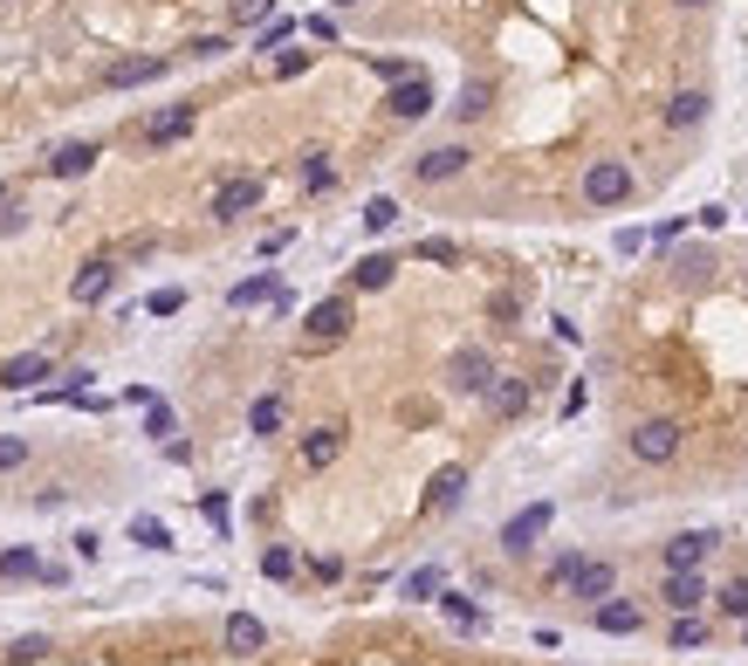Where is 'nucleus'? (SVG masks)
<instances>
[{"label":"nucleus","mask_w":748,"mask_h":666,"mask_svg":"<svg viewBox=\"0 0 748 666\" xmlns=\"http://www.w3.org/2000/svg\"><path fill=\"white\" fill-rule=\"evenodd\" d=\"M625 447H632V460H639V467H674V460H680V447H687V426H680V419H666V412H659V419H639L632 434H625Z\"/></svg>","instance_id":"obj_1"},{"label":"nucleus","mask_w":748,"mask_h":666,"mask_svg":"<svg viewBox=\"0 0 748 666\" xmlns=\"http://www.w3.org/2000/svg\"><path fill=\"white\" fill-rule=\"evenodd\" d=\"M549 523H557V501H529L522 516H508V523H501V557L529 564V557H536V543L549 536Z\"/></svg>","instance_id":"obj_2"},{"label":"nucleus","mask_w":748,"mask_h":666,"mask_svg":"<svg viewBox=\"0 0 748 666\" xmlns=\"http://www.w3.org/2000/svg\"><path fill=\"white\" fill-rule=\"evenodd\" d=\"M625 200H632V166H625V159H590L584 166V207H625Z\"/></svg>","instance_id":"obj_3"},{"label":"nucleus","mask_w":748,"mask_h":666,"mask_svg":"<svg viewBox=\"0 0 748 666\" xmlns=\"http://www.w3.org/2000/svg\"><path fill=\"white\" fill-rule=\"evenodd\" d=\"M488 385H495V358H488L481 344H460L453 358H447V391H453V399H481Z\"/></svg>","instance_id":"obj_4"},{"label":"nucleus","mask_w":748,"mask_h":666,"mask_svg":"<svg viewBox=\"0 0 748 666\" xmlns=\"http://www.w3.org/2000/svg\"><path fill=\"white\" fill-rule=\"evenodd\" d=\"M350 324H358V309H350V296H330V302H317V309L302 317V344H309V350L343 344V337H350Z\"/></svg>","instance_id":"obj_5"},{"label":"nucleus","mask_w":748,"mask_h":666,"mask_svg":"<svg viewBox=\"0 0 748 666\" xmlns=\"http://www.w3.org/2000/svg\"><path fill=\"white\" fill-rule=\"evenodd\" d=\"M343 447H350V426H343V419L309 426V434H302V467H309V475H323V467L343 460Z\"/></svg>","instance_id":"obj_6"},{"label":"nucleus","mask_w":748,"mask_h":666,"mask_svg":"<svg viewBox=\"0 0 748 666\" xmlns=\"http://www.w3.org/2000/svg\"><path fill=\"white\" fill-rule=\"evenodd\" d=\"M715 550H721V536H707V529H680V536H666V543H659V564H666V570H700Z\"/></svg>","instance_id":"obj_7"},{"label":"nucleus","mask_w":748,"mask_h":666,"mask_svg":"<svg viewBox=\"0 0 748 666\" xmlns=\"http://www.w3.org/2000/svg\"><path fill=\"white\" fill-rule=\"evenodd\" d=\"M590 625H598V633H611V639H639L646 633V605H632V598H598L590 605Z\"/></svg>","instance_id":"obj_8"},{"label":"nucleus","mask_w":748,"mask_h":666,"mask_svg":"<svg viewBox=\"0 0 748 666\" xmlns=\"http://www.w3.org/2000/svg\"><path fill=\"white\" fill-rule=\"evenodd\" d=\"M564 592H570V598H584V605L611 598V592H618V564H605V557H577V570L564 577Z\"/></svg>","instance_id":"obj_9"},{"label":"nucleus","mask_w":748,"mask_h":666,"mask_svg":"<svg viewBox=\"0 0 748 666\" xmlns=\"http://www.w3.org/2000/svg\"><path fill=\"white\" fill-rule=\"evenodd\" d=\"M467 159H475L467 145H432V151H419V159H412V179L419 186H447V179L467 172Z\"/></svg>","instance_id":"obj_10"},{"label":"nucleus","mask_w":748,"mask_h":666,"mask_svg":"<svg viewBox=\"0 0 748 666\" xmlns=\"http://www.w3.org/2000/svg\"><path fill=\"white\" fill-rule=\"evenodd\" d=\"M255 207H261V179H255V172H233V179L213 192V220H220V227H233V220L255 213Z\"/></svg>","instance_id":"obj_11"},{"label":"nucleus","mask_w":748,"mask_h":666,"mask_svg":"<svg viewBox=\"0 0 748 666\" xmlns=\"http://www.w3.org/2000/svg\"><path fill=\"white\" fill-rule=\"evenodd\" d=\"M385 110L399 117V125H419V117H432V83L412 69V76H399V83H391V97H385Z\"/></svg>","instance_id":"obj_12"},{"label":"nucleus","mask_w":748,"mask_h":666,"mask_svg":"<svg viewBox=\"0 0 748 666\" xmlns=\"http://www.w3.org/2000/svg\"><path fill=\"white\" fill-rule=\"evenodd\" d=\"M110 289H117V261H110V255L83 261V268H76V276H69V296L83 302V309H97V302H103Z\"/></svg>","instance_id":"obj_13"},{"label":"nucleus","mask_w":748,"mask_h":666,"mask_svg":"<svg viewBox=\"0 0 748 666\" xmlns=\"http://www.w3.org/2000/svg\"><path fill=\"white\" fill-rule=\"evenodd\" d=\"M166 69H172L166 56H124V62L103 69V90H144V83H159Z\"/></svg>","instance_id":"obj_14"},{"label":"nucleus","mask_w":748,"mask_h":666,"mask_svg":"<svg viewBox=\"0 0 748 666\" xmlns=\"http://www.w3.org/2000/svg\"><path fill=\"white\" fill-rule=\"evenodd\" d=\"M192 117H200L192 103H172V110H159V117H144L138 145H151V151H159V145H179V138H192Z\"/></svg>","instance_id":"obj_15"},{"label":"nucleus","mask_w":748,"mask_h":666,"mask_svg":"<svg viewBox=\"0 0 748 666\" xmlns=\"http://www.w3.org/2000/svg\"><path fill=\"white\" fill-rule=\"evenodd\" d=\"M97 159H103V145H90V138L56 145V151H49V179H90V172H97Z\"/></svg>","instance_id":"obj_16"},{"label":"nucleus","mask_w":748,"mask_h":666,"mask_svg":"<svg viewBox=\"0 0 748 666\" xmlns=\"http://www.w3.org/2000/svg\"><path fill=\"white\" fill-rule=\"evenodd\" d=\"M659 605L700 612V605H707V577H700V570H666V577H659Z\"/></svg>","instance_id":"obj_17"},{"label":"nucleus","mask_w":748,"mask_h":666,"mask_svg":"<svg viewBox=\"0 0 748 666\" xmlns=\"http://www.w3.org/2000/svg\"><path fill=\"white\" fill-rule=\"evenodd\" d=\"M481 406H488L495 419H522V412H529V378H501V371H495V385L481 391Z\"/></svg>","instance_id":"obj_18"},{"label":"nucleus","mask_w":748,"mask_h":666,"mask_svg":"<svg viewBox=\"0 0 748 666\" xmlns=\"http://www.w3.org/2000/svg\"><path fill=\"white\" fill-rule=\"evenodd\" d=\"M56 365H49V350H21V358H8L0 365V391H34Z\"/></svg>","instance_id":"obj_19"},{"label":"nucleus","mask_w":748,"mask_h":666,"mask_svg":"<svg viewBox=\"0 0 748 666\" xmlns=\"http://www.w3.org/2000/svg\"><path fill=\"white\" fill-rule=\"evenodd\" d=\"M282 426H289V399H282V391H261V399L248 406V434L255 440H275Z\"/></svg>","instance_id":"obj_20"},{"label":"nucleus","mask_w":748,"mask_h":666,"mask_svg":"<svg viewBox=\"0 0 748 666\" xmlns=\"http://www.w3.org/2000/svg\"><path fill=\"white\" fill-rule=\"evenodd\" d=\"M391 276H399V255H365L358 268H350V289L378 296V289H391Z\"/></svg>","instance_id":"obj_21"},{"label":"nucleus","mask_w":748,"mask_h":666,"mask_svg":"<svg viewBox=\"0 0 748 666\" xmlns=\"http://www.w3.org/2000/svg\"><path fill=\"white\" fill-rule=\"evenodd\" d=\"M220 639H227V653H261L268 646V625L255 612H227V633Z\"/></svg>","instance_id":"obj_22"},{"label":"nucleus","mask_w":748,"mask_h":666,"mask_svg":"<svg viewBox=\"0 0 748 666\" xmlns=\"http://www.w3.org/2000/svg\"><path fill=\"white\" fill-rule=\"evenodd\" d=\"M460 495H467V467H440V475H432V488H426V516H447Z\"/></svg>","instance_id":"obj_23"},{"label":"nucleus","mask_w":748,"mask_h":666,"mask_svg":"<svg viewBox=\"0 0 748 666\" xmlns=\"http://www.w3.org/2000/svg\"><path fill=\"white\" fill-rule=\"evenodd\" d=\"M666 125H674V131H694V125H707V90H680L674 103H666Z\"/></svg>","instance_id":"obj_24"},{"label":"nucleus","mask_w":748,"mask_h":666,"mask_svg":"<svg viewBox=\"0 0 748 666\" xmlns=\"http://www.w3.org/2000/svg\"><path fill=\"white\" fill-rule=\"evenodd\" d=\"M275 289H282V282H275L268 268H261V276H248V282H233V289H227V309H255V302H268Z\"/></svg>","instance_id":"obj_25"},{"label":"nucleus","mask_w":748,"mask_h":666,"mask_svg":"<svg viewBox=\"0 0 748 666\" xmlns=\"http://www.w3.org/2000/svg\"><path fill=\"white\" fill-rule=\"evenodd\" d=\"M289 34H302V21H296V14H268V21L255 28V49H261V56H275V49L289 42Z\"/></svg>","instance_id":"obj_26"},{"label":"nucleus","mask_w":748,"mask_h":666,"mask_svg":"<svg viewBox=\"0 0 748 666\" xmlns=\"http://www.w3.org/2000/svg\"><path fill=\"white\" fill-rule=\"evenodd\" d=\"M488 110H495V83H460V103H453L460 125H475V117H488Z\"/></svg>","instance_id":"obj_27"},{"label":"nucleus","mask_w":748,"mask_h":666,"mask_svg":"<svg viewBox=\"0 0 748 666\" xmlns=\"http://www.w3.org/2000/svg\"><path fill=\"white\" fill-rule=\"evenodd\" d=\"M330 186H337L330 151H302V192H330Z\"/></svg>","instance_id":"obj_28"},{"label":"nucleus","mask_w":748,"mask_h":666,"mask_svg":"<svg viewBox=\"0 0 748 666\" xmlns=\"http://www.w3.org/2000/svg\"><path fill=\"white\" fill-rule=\"evenodd\" d=\"M666 646H674V653H694V646H707V618H700V612H680V625L666 633Z\"/></svg>","instance_id":"obj_29"},{"label":"nucleus","mask_w":748,"mask_h":666,"mask_svg":"<svg viewBox=\"0 0 748 666\" xmlns=\"http://www.w3.org/2000/svg\"><path fill=\"white\" fill-rule=\"evenodd\" d=\"M34 570H42V557L21 550V543H14V550H0V584H21V577H34Z\"/></svg>","instance_id":"obj_30"},{"label":"nucleus","mask_w":748,"mask_h":666,"mask_svg":"<svg viewBox=\"0 0 748 666\" xmlns=\"http://www.w3.org/2000/svg\"><path fill=\"white\" fill-rule=\"evenodd\" d=\"M275 8H282V0H227V21H233V28H261Z\"/></svg>","instance_id":"obj_31"},{"label":"nucleus","mask_w":748,"mask_h":666,"mask_svg":"<svg viewBox=\"0 0 748 666\" xmlns=\"http://www.w3.org/2000/svg\"><path fill=\"white\" fill-rule=\"evenodd\" d=\"M131 543H138V550H172V529H166L159 516H138V523H131Z\"/></svg>","instance_id":"obj_32"},{"label":"nucleus","mask_w":748,"mask_h":666,"mask_svg":"<svg viewBox=\"0 0 748 666\" xmlns=\"http://www.w3.org/2000/svg\"><path fill=\"white\" fill-rule=\"evenodd\" d=\"M440 584H447V570H440V564H426V570H412V577H406V598H412V605H426V598H440Z\"/></svg>","instance_id":"obj_33"},{"label":"nucleus","mask_w":748,"mask_h":666,"mask_svg":"<svg viewBox=\"0 0 748 666\" xmlns=\"http://www.w3.org/2000/svg\"><path fill=\"white\" fill-rule=\"evenodd\" d=\"M261 577H275V584L296 577V550H289V543H268V550H261Z\"/></svg>","instance_id":"obj_34"},{"label":"nucleus","mask_w":748,"mask_h":666,"mask_svg":"<svg viewBox=\"0 0 748 666\" xmlns=\"http://www.w3.org/2000/svg\"><path fill=\"white\" fill-rule=\"evenodd\" d=\"M144 434H151V440L166 447V440L179 434V412H172V406H159V399H151V406H144Z\"/></svg>","instance_id":"obj_35"},{"label":"nucleus","mask_w":748,"mask_h":666,"mask_svg":"<svg viewBox=\"0 0 748 666\" xmlns=\"http://www.w3.org/2000/svg\"><path fill=\"white\" fill-rule=\"evenodd\" d=\"M28 434H0V475H21V467H28Z\"/></svg>","instance_id":"obj_36"},{"label":"nucleus","mask_w":748,"mask_h":666,"mask_svg":"<svg viewBox=\"0 0 748 666\" xmlns=\"http://www.w3.org/2000/svg\"><path fill=\"white\" fill-rule=\"evenodd\" d=\"M440 605H447V618H453V625H467V633H481V625H488V618H481L475 605H467L460 592H447V584H440Z\"/></svg>","instance_id":"obj_37"},{"label":"nucleus","mask_w":748,"mask_h":666,"mask_svg":"<svg viewBox=\"0 0 748 666\" xmlns=\"http://www.w3.org/2000/svg\"><path fill=\"white\" fill-rule=\"evenodd\" d=\"M391 227H399V200H385V192H378V200L365 207V233H391Z\"/></svg>","instance_id":"obj_38"},{"label":"nucleus","mask_w":748,"mask_h":666,"mask_svg":"<svg viewBox=\"0 0 748 666\" xmlns=\"http://www.w3.org/2000/svg\"><path fill=\"white\" fill-rule=\"evenodd\" d=\"M715 605H721L728 618H748V577H728L721 592H715Z\"/></svg>","instance_id":"obj_39"},{"label":"nucleus","mask_w":748,"mask_h":666,"mask_svg":"<svg viewBox=\"0 0 748 666\" xmlns=\"http://www.w3.org/2000/svg\"><path fill=\"white\" fill-rule=\"evenodd\" d=\"M412 255H419V261H440V268H453V261H460V248L447 241V233H426V241H419Z\"/></svg>","instance_id":"obj_40"},{"label":"nucleus","mask_w":748,"mask_h":666,"mask_svg":"<svg viewBox=\"0 0 748 666\" xmlns=\"http://www.w3.org/2000/svg\"><path fill=\"white\" fill-rule=\"evenodd\" d=\"M144 309H151V317H179V309H186V289H151Z\"/></svg>","instance_id":"obj_41"},{"label":"nucleus","mask_w":748,"mask_h":666,"mask_svg":"<svg viewBox=\"0 0 748 666\" xmlns=\"http://www.w3.org/2000/svg\"><path fill=\"white\" fill-rule=\"evenodd\" d=\"M227 49H233L227 34H200V42H186V56H192V62H220Z\"/></svg>","instance_id":"obj_42"},{"label":"nucleus","mask_w":748,"mask_h":666,"mask_svg":"<svg viewBox=\"0 0 748 666\" xmlns=\"http://www.w3.org/2000/svg\"><path fill=\"white\" fill-rule=\"evenodd\" d=\"M302 69H309V49H275V76H282V83L302 76Z\"/></svg>","instance_id":"obj_43"},{"label":"nucleus","mask_w":748,"mask_h":666,"mask_svg":"<svg viewBox=\"0 0 748 666\" xmlns=\"http://www.w3.org/2000/svg\"><path fill=\"white\" fill-rule=\"evenodd\" d=\"M8 653H14V659H21V666H28V659H42V653H49V639H42V633H28V639H14V646H8Z\"/></svg>","instance_id":"obj_44"},{"label":"nucleus","mask_w":748,"mask_h":666,"mask_svg":"<svg viewBox=\"0 0 748 666\" xmlns=\"http://www.w3.org/2000/svg\"><path fill=\"white\" fill-rule=\"evenodd\" d=\"M302 34H317V42H337V14H309Z\"/></svg>","instance_id":"obj_45"},{"label":"nucleus","mask_w":748,"mask_h":666,"mask_svg":"<svg viewBox=\"0 0 748 666\" xmlns=\"http://www.w3.org/2000/svg\"><path fill=\"white\" fill-rule=\"evenodd\" d=\"M584 406H590V385H584V378H577V385H570V391H564V419H577V412H584Z\"/></svg>","instance_id":"obj_46"},{"label":"nucleus","mask_w":748,"mask_h":666,"mask_svg":"<svg viewBox=\"0 0 748 666\" xmlns=\"http://www.w3.org/2000/svg\"><path fill=\"white\" fill-rule=\"evenodd\" d=\"M0 207H8V213H0V233H21L28 227V207L21 200H0Z\"/></svg>","instance_id":"obj_47"},{"label":"nucleus","mask_w":748,"mask_h":666,"mask_svg":"<svg viewBox=\"0 0 748 666\" xmlns=\"http://www.w3.org/2000/svg\"><path fill=\"white\" fill-rule=\"evenodd\" d=\"M694 220H700V227H707V233H721V227H728V207H700V213H694Z\"/></svg>","instance_id":"obj_48"},{"label":"nucleus","mask_w":748,"mask_h":666,"mask_svg":"<svg viewBox=\"0 0 748 666\" xmlns=\"http://www.w3.org/2000/svg\"><path fill=\"white\" fill-rule=\"evenodd\" d=\"M200 508H207V523H213V529H227V495H207Z\"/></svg>","instance_id":"obj_49"},{"label":"nucleus","mask_w":748,"mask_h":666,"mask_svg":"<svg viewBox=\"0 0 748 666\" xmlns=\"http://www.w3.org/2000/svg\"><path fill=\"white\" fill-rule=\"evenodd\" d=\"M577 557H584V550H564V557H557V564H549V584H564V577H570V570H577Z\"/></svg>","instance_id":"obj_50"},{"label":"nucleus","mask_w":748,"mask_h":666,"mask_svg":"<svg viewBox=\"0 0 748 666\" xmlns=\"http://www.w3.org/2000/svg\"><path fill=\"white\" fill-rule=\"evenodd\" d=\"M309 570H317L323 584H337V577H343V557H317V564H309Z\"/></svg>","instance_id":"obj_51"},{"label":"nucleus","mask_w":748,"mask_h":666,"mask_svg":"<svg viewBox=\"0 0 748 666\" xmlns=\"http://www.w3.org/2000/svg\"><path fill=\"white\" fill-rule=\"evenodd\" d=\"M330 8H337V14H343V8H365V0H330Z\"/></svg>","instance_id":"obj_52"},{"label":"nucleus","mask_w":748,"mask_h":666,"mask_svg":"<svg viewBox=\"0 0 748 666\" xmlns=\"http://www.w3.org/2000/svg\"><path fill=\"white\" fill-rule=\"evenodd\" d=\"M680 8H715V0H680Z\"/></svg>","instance_id":"obj_53"},{"label":"nucleus","mask_w":748,"mask_h":666,"mask_svg":"<svg viewBox=\"0 0 748 666\" xmlns=\"http://www.w3.org/2000/svg\"><path fill=\"white\" fill-rule=\"evenodd\" d=\"M0 200H8V186H0Z\"/></svg>","instance_id":"obj_54"}]
</instances>
